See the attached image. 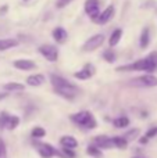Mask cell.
Listing matches in <instances>:
<instances>
[{
    "instance_id": "cell-1",
    "label": "cell",
    "mask_w": 157,
    "mask_h": 158,
    "mask_svg": "<svg viewBox=\"0 0 157 158\" xmlns=\"http://www.w3.org/2000/svg\"><path fill=\"white\" fill-rule=\"evenodd\" d=\"M155 69H157V52L149 53L145 58H141V60L135 61V63L118 67L117 71H142V72L150 74Z\"/></svg>"
},
{
    "instance_id": "cell-2",
    "label": "cell",
    "mask_w": 157,
    "mask_h": 158,
    "mask_svg": "<svg viewBox=\"0 0 157 158\" xmlns=\"http://www.w3.org/2000/svg\"><path fill=\"white\" fill-rule=\"evenodd\" d=\"M70 119L78 125L79 128L86 129V131H91V129H95L97 126V122L95 119V115L92 114L91 111H79V112H75L70 117Z\"/></svg>"
},
{
    "instance_id": "cell-3",
    "label": "cell",
    "mask_w": 157,
    "mask_h": 158,
    "mask_svg": "<svg viewBox=\"0 0 157 158\" xmlns=\"http://www.w3.org/2000/svg\"><path fill=\"white\" fill-rule=\"evenodd\" d=\"M129 85L135 87H156L157 86V77L155 75H141L138 78H134L129 81Z\"/></svg>"
},
{
    "instance_id": "cell-4",
    "label": "cell",
    "mask_w": 157,
    "mask_h": 158,
    "mask_svg": "<svg viewBox=\"0 0 157 158\" xmlns=\"http://www.w3.org/2000/svg\"><path fill=\"white\" fill-rule=\"evenodd\" d=\"M33 146L36 147L39 156H40L42 158H53L54 156H58V151L56 150V148L53 147L52 144H49V143L35 142V143H33Z\"/></svg>"
},
{
    "instance_id": "cell-5",
    "label": "cell",
    "mask_w": 157,
    "mask_h": 158,
    "mask_svg": "<svg viewBox=\"0 0 157 158\" xmlns=\"http://www.w3.org/2000/svg\"><path fill=\"white\" fill-rule=\"evenodd\" d=\"M103 42H104V35L103 33H97V35H93L92 38H89L88 40L83 43L82 46V50L83 52H93V50L99 49L100 46L103 44Z\"/></svg>"
},
{
    "instance_id": "cell-6",
    "label": "cell",
    "mask_w": 157,
    "mask_h": 158,
    "mask_svg": "<svg viewBox=\"0 0 157 158\" xmlns=\"http://www.w3.org/2000/svg\"><path fill=\"white\" fill-rule=\"evenodd\" d=\"M38 52L42 54V57H45L47 61H57L58 58V50L56 46H53V44H42V46H39Z\"/></svg>"
},
{
    "instance_id": "cell-7",
    "label": "cell",
    "mask_w": 157,
    "mask_h": 158,
    "mask_svg": "<svg viewBox=\"0 0 157 158\" xmlns=\"http://www.w3.org/2000/svg\"><path fill=\"white\" fill-rule=\"evenodd\" d=\"M83 8H85V13L88 14L89 18L96 21L100 14V0H86Z\"/></svg>"
},
{
    "instance_id": "cell-8",
    "label": "cell",
    "mask_w": 157,
    "mask_h": 158,
    "mask_svg": "<svg viewBox=\"0 0 157 158\" xmlns=\"http://www.w3.org/2000/svg\"><path fill=\"white\" fill-rule=\"evenodd\" d=\"M93 146L97 147L99 150H110V148L114 147L113 144V139L106 135H99L93 139Z\"/></svg>"
},
{
    "instance_id": "cell-9",
    "label": "cell",
    "mask_w": 157,
    "mask_h": 158,
    "mask_svg": "<svg viewBox=\"0 0 157 158\" xmlns=\"http://www.w3.org/2000/svg\"><path fill=\"white\" fill-rule=\"evenodd\" d=\"M50 82L53 85V89H64V87H75L74 83L68 81V79L60 77V75L52 74L50 75Z\"/></svg>"
},
{
    "instance_id": "cell-10",
    "label": "cell",
    "mask_w": 157,
    "mask_h": 158,
    "mask_svg": "<svg viewBox=\"0 0 157 158\" xmlns=\"http://www.w3.org/2000/svg\"><path fill=\"white\" fill-rule=\"evenodd\" d=\"M114 13H116V8H114V6L113 4H108L107 7H106L104 10H103L102 13L99 14V17H97V19L95 22H96V24H99V25L107 24V22L114 17Z\"/></svg>"
},
{
    "instance_id": "cell-11",
    "label": "cell",
    "mask_w": 157,
    "mask_h": 158,
    "mask_svg": "<svg viewBox=\"0 0 157 158\" xmlns=\"http://www.w3.org/2000/svg\"><path fill=\"white\" fill-rule=\"evenodd\" d=\"M95 72H96V69H95V67L92 64H85L82 69L74 72V77L77 79H81V81H88V79L93 77Z\"/></svg>"
},
{
    "instance_id": "cell-12",
    "label": "cell",
    "mask_w": 157,
    "mask_h": 158,
    "mask_svg": "<svg viewBox=\"0 0 157 158\" xmlns=\"http://www.w3.org/2000/svg\"><path fill=\"white\" fill-rule=\"evenodd\" d=\"M14 68L21 69V71H32L36 68V64L32 60H27V58H19V60L13 61Z\"/></svg>"
},
{
    "instance_id": "cell-13",
    "label": "cell",
    "mask_w": 157,
    "mask_h": 158,
    "mask_svg": "<svg viewBox=\"0 0 157 158\" xmlns=\"http://www.w3.org/2000/svg\"><path fill=\"white\" fill-rule=\"evenodd\" d=\"M54 92L57 93V94H60L61 97L72 100V98H74L75 96L79 93V89L75 86V87H64V89H54Z\"/></svg>"
},
{
    "instance_id": "cell-14",
    "label": "cell",
    "mask_w": 157,
    "mask_h": 158,
    "mask_svg": "<svg viewBox=\"0 0 157 158\" xmlns=\"http://www.w3.org/2000/svg\"><path fill=\"white\" fill-rule=\"evenodd\" d=\"M60 144L63 148H68V150H74V148L78 147L77 139L74 136H68V135L60 137Z\"/></svg>"
},
{
    "instance_id": "cell-15",
    "label": "cell",
    "mask_w": 157,
    "mask_h": 158,
    "mask_svg": "<svg viewBox=\"0 0 157 158\" xmlns=\"http://www.w3.org/2000/svg\"><path fill=\"white\" fill-rule=\"evenodd\" d=\"M67 38H68V33L63 27H57L53 29V39L57 43H64L67 40Z\"/></svg>"
},
{
    "instance_id": "cell-16",
    "label": "cell",
    "mask_w": 157,
    "mask_h": 158,
    "mask_svg": "<svg viewBox=\"0 0 157 158\" xmlns=\"http://www.w3.org/2000/svg\"><path fill=\"white\" fill-rule=\"evenodd\" d=\"M45 81H46V78H45L43 74L29 75V77L27 78V83L29 85V86H33V87H38V86H40V85H43Z\"/></svg>"
},
{
    "instance_id": "cell-17",
    "label": "cell",
    "mask_w": 157,
    "mask_h": 158,
    "mask_svg": "<svg viewBox=\"0 0 157 158\" xmlns=\"http://www.w3.org/2000/svg\"><path fill=\"white\" fill-rule=\"evenodd\" d=\"M149 44H150V31L149 28H143V31L141 33V39H139V46H141V49H146Z\"/></svg>"
},
{
    "instance_id": "cell-18",
    "label": "cell",
    "mask_w": 157,
    "mask_h": 158,
    "mask_svg": "<svg viewBox=\"0 0 157 158\" xmlns=\"http://www.w3.org/2000/svg\"><path fill=\"white\" fill-rule=\"evenodd\" d=\"M121 36H122V29L121 28H117V29L113 31V33H111L110 36V40H108V44H110V47H114L118 44V42L121 40Z\"/></svg>"
},
{
    "instance_id": "cell-19",
    "label": "cell",
    "mask_w": 157,
    "mask_h": 158,
    "mask_svg": "<svg viewBox=\"0 0 157 158\" xmlns=\"http://www.w3.org/2000/svg\"><path fill=\"white\" fill-rule=\"evenodd\" d=\"M3 89L7 90V92H22L25 86L22 83H18V82H8L3 86Z\"/></svg>"
},
{
    "instance_id": "cell-20",
    "label": "cell",
    "mask_w": 157,
    "mask_h": 158,
    "mask_svg": "<svg viewBox=\"0 0 157 158\" xmlns=\"http://www.w3.org/2000/svg\"><path fill=\"white\" fill-rule=\"evenodd\" d=\"M18 44V42L15 39H0V52L8 50L11 47H15Z\"/></svg>"
},
{
    "instance_id": "cell-21",
    "label": "cell",
    "mask_w": 157,
    "mask_h": 158,
    "mask_svg": "<svg viewBox=\"0 0 157 158\" xmlns=\"http://www.w3.org/2000/svg\"><path fill=\"white\" fill-rule=\"evenodd\" d=\"M111 139H113L114 147L120 148V150H125V148L128 147V142L122 136H114V137H111Z\"/></svg>"
},
{
    "instance_id": "cell-22",
    "label": "cell",
    "mask_w": 157,
    "mask_h": 158,
    "mask_svg": "<svg viewBox=\"0 0 157 158\" xmlns=\"http://www.w3.org/2000/svg\"><path fill=\"white\" fill-rule=\"evenodd\" d=\"M18 125H19V118L17 115H10L7 119V123H6V129L7 131H14Z\"/></svg>"
},
{
    "instance_id": "cell-23",
    "label": "cell",
    "mask_w": 157,
    "mask_h": 158,
    "mask_svg": "<svg viewBox=\"0 0 157 158\" xmlns=\"http://www.w3.org/2000/svg\"><path fill=\"white\" fill-rule=\"evenodd\" d=\"M113 125L116 126L117 129H124L129 125V119L127 117H118L116 119H113Z\"/></svg>"
},
{
    "instance_id": "cell-24",
    "label": "cell",
    "mask_w": 157,
    "mask_h": 158,
    "mask_svg": "<svg viewBox=\"0 0 157 158\" xmlns=\"http://www.w3.org/2000/svg\"><path fill=\"white\" fill-rule=\"evenodd\" d=\"M86 154H88V156H91V157H93V158H103L102 150H99L97 147H95L93 144L86 147Z\"/></svg>"
},
{
    "instance_id": "cell-25",
    "label": "cell",
    "mask_w": 157,
    "mask_h": 158,
    "mask_svg": "<svg viewBox=\"0 0 157 158\" xmlns=\"http://www.w3.org/2000/svg\"><path fill=\"white\" fill-rule=\"evenodd\" d=\"M138 136H139V129H131V131H128L122 137L129 143V142H132V140H135Z\"/></svg>"
},
{
    "instance_id": "cell-26",
    "label": "cell",
    "mask_w": 157,
    "mask_h": 158,
    "mask_svg": "<svg viewBox=\"0 0 157 158\" xmlns=\"http://www.w3.org/2000/svg\"><path fill=\"white\" fill-rule=\"evenodd\" d=\"M46 136V131L40 126H36V128L32 129V137L33 139H42V137Z\"/></svg>"
},
{
    "instance_id": "cell-27",
    "label": "cell",
    "mask_w": 157,
    "mask_h": 158,
    "mask_svg": "<svg viewBox=\"0 0 157 158\" xmlns=\"http://www.w3.org/2000/svg\"><path fill=\"white\" fill-rule=\"evenodd\" d=\"M103 58H104L107 63H114V61H116V54H114L113 52H110V50H106V52L103 53Z\"/></svg>"
},
{
    "instance_id": "cell-28",
    "label": "cell",
    "mask_w": 157,
    "mask_h": 158,
    "mask_svg": "<svg viewBox=\"0 0 157 158\" xmlns=\"http://www.w3.org/2000/svg\"><path fill=\"white\" fill-rule=\"evenodd\" d=\"M8 117H10V114H7L4 111L0 114V129H6V123H7Z\"/></svg>"
},
{
    "instance_id": "cell-29",
    "label": "cell",
    "mask_w": 157,
    "mask_h": 158,
    "mask_svg": "<svg viewBox=\"0 0 157 158\" xmlns=\"http://www.w3.org/2000/svg\"><path fill=\"white\" fill-rule=\"evenodd\" d=\"M155 136H157V126H153V128H150L149 131L146 132V135H145V137H146L147 140L153 139Z\"/></svg>"
},
{
    "instance_id": "cell-30",
    "label": "cell",
    "mask_w": 157,
    "mask_h": 158,
    "mask_svg": "<svg viewBox=\"0 0 157 158\" xmlns=\"http://www.w3.org/2000/svg\"><path fill=\"white\" fill-rule=\"evenodd\" d=\"M0 158H7V148L2 139H0Z\"/></svg>"
},
{
    "instance_id": "cell-31",
    "label": "cell",
    "mask_w": 157,
    "mask_h": 158,
    "mask_svg": "<svg viewBox=\"0 0 157 158\" xmlns=\"http://www.w3.org/2000/svg\"><path fill=\"white\" fill-rule=\"evenodd\" d=\"M71 2H72V0H57L56 6H57V8H64L66 6H68Z\"/></svg>"
},
{
    "instance_id": "cell-32",
    "label": "cell",
    "mask_w": 157,
    "mask_h": 158,
    "mask_svg": "<svg viewBox=\"0 0 157 158\" xmlns=\"http://www.w3.org/2000/svg\"><path fill=\"white\" fill-rule=\"evenodd\" d=\"M7 8H8V6H3V7H0V15H2V14H6L7 13Z\"/></svg>"
},
{
    "instance_id": "cell-33",
    "label": "cell",
    "mask_w": 157,
    "mask_h": 158,
    "mask_svg": "<svg viewBox=\"0 0 157 158\" xmlns=\"http://www.w3.org/2000/svg\"><path fill=\"white\" fill-rule=\"evenodd\" d=\"M147 142H149V140H147V139H146V137H145V136H143V137H141V139H139V143H141V144H146Z\"/></svg>"
},
{
    "instance_id": "cell-34",
    "label": "cell",
    "mask_w": 157,
    "mask_h": 158,
    "mask_svg": "<svg viewBox=\"0 0 157 158\" xmlns=\"http://www.w3.org/2000/svg\"><path fill=\"white\" fill-rule=\"evenodd\" d=\"M134 158H143V157H134Z\"/></svg>"
},
{
    "instance_id": "cell-35",
    "label": "cell",
    "mask_w": 157,
    "mask_h": 158,
    "mask_svg": "<svg viewBox=\"0 0 157 158\" xmlns=\"http://www.w3.org/2000/svg\"><path fill=\"white\" fill-rule=\"evenodd\" d=\"M24 2H28V0H24Z\"/></svg>"
}]
</instances>
